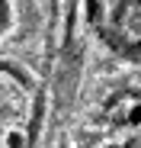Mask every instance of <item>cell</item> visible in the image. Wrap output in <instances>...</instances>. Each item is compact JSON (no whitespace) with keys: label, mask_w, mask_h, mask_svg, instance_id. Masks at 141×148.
<instances>
[{"label":"cell","mask_w":141,"mask_h":148,"mask_svg":"<svg viewBox=\"0 0 141 148\" xmlns=\"http://www.w3.org/2000/svg\"><path fill=\"white\" fill-rule=\"evenodd\" d=\"M22 145H26V135L19 129H10L7 132V148H22Z\"/></svg>","instance_id":"cell-1"},{"label":"cell","mask_w":141,"mask_h":148,"mask_svg":"<svg viewBox=\"0 0 141 148\" xmlns=\"http://www.w3.org/2000/svg\"><path fill=\"white\" fill-rule=\"evenodd\" d=\"M128 122H132V126H141V103H132L128 106Z\"/></svg>","instance_id":"cell-2"}]
</instances>
